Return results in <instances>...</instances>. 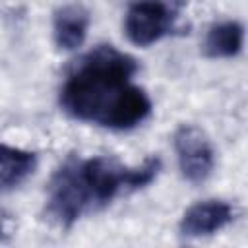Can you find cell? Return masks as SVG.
<instances>
[{"label":"cell","mask_w":248,"mask_h":248,"mask_svg":"<svg viewBox=\"0 0 248 248\" xmlns=\"http://www.w3.org/2000/svg\"><path fill=\"white\" fill-rule=\"evenodd\" d=\"M172 143L180 174L192 184L205 182L215 167V151L205 132L194 124H182L174 132Z\"/></svg>","instance_id":"cell-2"},{"label":"cell","mask_w":248,"mask_h":248,"mask_svg":"<svg viewBox=\"0 0 248 248\" xmlns=\"http://www.w3.org/2000/svg\"><path fill=\"white\" fill-rule=\"evenodd\" d=\"M89 10L83 4H66L54 12L52 17V39L58 50H78L89 31Z\"/></svg>","instance_id":"cell-5"},{"label":"cell","mask_w":248,"mask_h":248,"mask_svg":"<svg viewBox=\"0 0 248 248\" xmlns=\"http://www.w3.org/2000/svg\"><path fill=\"white\" fill-rule=\"evenodd\" d=\"M244 27L238 21H221L209 27L203 50L209 58H232L242 50Z\"/></svg>","instance_id":"cell-6"},{"label":"cell","mask_w":248,"mask_h":248,"mask_svg":"<svg viewBox=\"0 0 248 248\" xmlns=\"http://www.w3.org/2000/svg\"><path fill=\"white\" fill-rule=\"evenodd\" d=\"M37 167V155L0 143V188H12Z\"/></svg>","instance_id":"cell-7"},{"label":"cell","mask_w":248,"mask_h":248,"mask_svg":"<svg viewBox=\"0 0 248 248\" xmlns=\"http://www.w3.org/2000/svg\"><path fill=\"white\" fill-rule=\"evenodd\" d=\"M14 234V217L0 209V240H8Z\"/></svg>","instance_id":"cell-8"},{"label":"cell","mask_w":248,"mask_h":248,"mask_svg":"<svg viewBox=\"0 0 248 248\" xmlns=\"http://www.w3.org/2000/svg\"><path fill=\"white\" fill-rule=\"evenodd\" d=\"M172 27V12L159 0L134 2L124 19L126 37L138 46H149L161 41Z\"/></svg>","instance_id":"cell-3"},{"label":"cell","mask_w":248,"mask_h":248,"mask_svg":"<svg viewBox=\"0 0 248 248\" xmlns=\"http://www.w3.org/2000/svg\"><path fill=\"white\" fill-rule=\"evenodd\" d=\"M134 56L101 45L83 54L60 89V107L76 120L110 130H130L151 114L149 95L132 81Z\"/></svg>","instance_id":"cell-1"},{"label":"cell","mask_w":248,"mask_h":248,"mask_svg":"<svg viewBox=\"0 0 248 248\" xmlns=\"http://www.w3.org/2000/svg\"><path fill=\"white\" fill-rule=\"evenodd\" d=\"M234 219L231 203L221 200H205L188 207L180 219L178 231L186 238H200L225 229Z\"/></svg>","instance_id":"cell-4"}]
</instances>
